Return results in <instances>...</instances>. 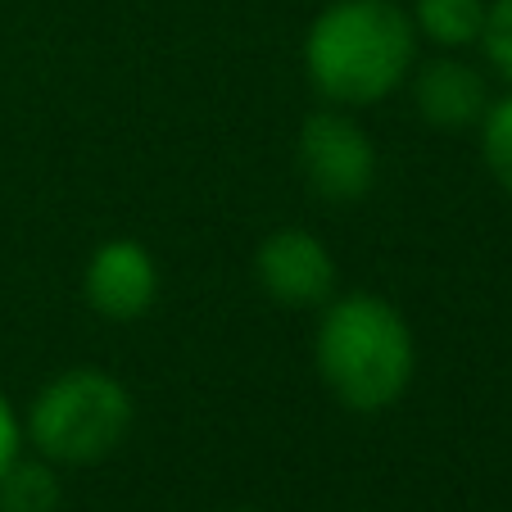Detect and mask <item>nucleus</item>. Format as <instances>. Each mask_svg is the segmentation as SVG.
<instances>
[{
    "label": "nucleus",
    "instance_id": "f257e3e1",
    "mask_svg": "<svg viewBox=\"0 0 512 512\" xmlns=\"http://www.w3.org/2000/svg\"><path fill=\"white\" fill-rule=\"evenodd\" d=\"M313 368L345 413L381 417L413 390L417 336L404 309L377 290L331 295L313 327Z\"/></svg>",
    "mask_w": 512,
    "mask_h": 512
},
{
    "label": "nucleus",
    "instance_id": "f03ea898",
    "mask_svg": "<svg viewBox=\"0 0 512 512\" xmlns=\"http://www.w3.org/2000/svg\"><path fill=\"white\" fill-rule=\"evenodd\" d=\"M417 32L399 0H327L304 32V78L336 109H372L408 87Z\"/></svg>",
    "mask_w": 512,
    "mask_h": 512
},
{
    "label": "nucleus",
    "instance_id": "7ed1b4c3",
    "mask_svg": "<svg viewBox=\"0 0 512 512\" xmlns=\"http://www.w3.org/2000/svg\"><path fill=\"white\" fill-rule=\"evenodd\" d=\"M19 417L23 449L64 472V467H96L127 445L136 426V399L114 372L78 363L55 372Z\"/></svg>",
    "mask_w": 512,
    "mask_h": 512
},
{
    "label": "nucleus",
    "instance_id": "20e7f679",
    "mask_svg": "<svg viewBox=\"0 0 512 512\" xmlns=\"http://www.w3.org/2000/svg\"><path fill=\"white\" fill-rule=\"evenodd\" d=\"M295 164L322 204H358L377 186V141L354 118V109L322 105L295 132Z\"/></svg>",
    "mask_w": 512,
    "mask_h": 512
},
{
    "label": "nucleus",
    "instance_id": "39448f33",
    "mask_svg": "<svg viewBox=\"0 0 512 512\" xmlns=\"http://www.w3.org/2000/svg\"><path fill=\"white\" fill-rule=\"evenodd\" d=\"M254 281L277 309L318 313L336 295V254L309 227H272L254 250Z\"/></svg>",
    "mask_w": 512,
    "mask_h": 512
},
{
    "label": "nucleus",
    "instance_id": "423d86ee",
    "mask_svg": "<svg viewBox=\"0 0 512 512\" xmlns=\"http://www.w3.org/2000/svg\"><path fill=\"white\" fill-rule=\"evenodd\" d=\"M159 259L136 236H109L82 263V304L105 322H141L159 304Z\"/></svg>",
    "mask_w": 512,
    "mask_h": 512
},
{
    "label": "nucleus",
    "instance_id": "0eeeda50",
    "mask_svg": "<svg viewBox=\"0 0 512 512\" xmlns=\"http://www.w3.org/2000/svg\"><path fill=\"white\" fill-rule=\"evenodd\" d=\"M408 96H413L417 118L435 132H467L481 123V114L494 100L485 68H476L463 55H440V50L426 64H413Z\"/></svg>",
    "mask_w": 512,
    "mask_h": 512
},
{
    "label": "nucleus",
    "instance_id": "6e6552de",
    "mask_svg": "<svg viewBox=\"0 0 512 512\" xmlns=\"http://www.w3.org/2000/svg\"><path fill=\"white\" fill-rule=\"evenodd\" d=\"M485 10L490 0H408L417 41L435 46L440 55H467L481 46Z\"/></svg>",
    "mask_w": 512,
    "mask_h": 512
},
{
    "label": "nucleus",
    "instance_id": "1a4fd4ad",
    "mask_svg": "<svg viewBox=\"0 0 512 512\" xmlns=\"http://www.w3.org/2000/svg\"><path fill=\"white\" fill-rule=\"evenodd\" d=\"M64 508V481L59 467L41 454L23 449L5 472H0V512H59Z\"/></svg>",
    "mask_w": 512,
    "mask_h": 512
},
{
    "label": "nucleus",
    "instance_id": "9d476101",
    "mask_svg": "<svg viewBox=\"0 0 512 512\" xmlns=\"http://www.w3.org/2000/svg\"><path fill=\"white\" fill-rule=\"evenodd\" d=\"M476 136H481L485 173L494 177V186H503L512 195V87L490 100V109L476 123Z\"/></svg>",
    "mask_w": 512,
    "mask_h": 512
},
{
    "label": "nucleus",
    "instance_id": "9b49d317",
    "mask_svg": "<svg viewBox=\"0 0 512 512\" xmlns=\"http://www.w3.org/2000/svg\"><path fill=\"white\" fill-rule=\"evenodd\" d=\"M481 55L494 78H503L512 87V0H490L485 32H481Z\"/></svg>",
    "mask_w": 512,
    "mask_h": 512
},
{
    "label": "nucleus",
    "instance_id": "f8f14e48",
    "mask_svg": "<svg viewBox=\"0 0 512 512\" xmlns=\"http://www.w3.org/2000/svg\"><path fill=\"white\" fill-rule=\"evenodd\" d=\"M23 454V417L14 408V399L0 390V472Z\"/></svg>",
    "mask_w": 512,
    "mask_h": 512
}]
</instances>
